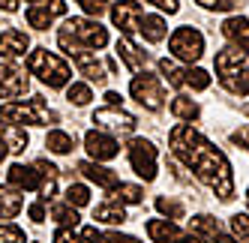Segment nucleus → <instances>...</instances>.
Wrapping results in <instances>:
<instances>
[{
	"label": "nucleus",
	"mask_w": 249,
	"mask_h": 243,
	"mask_svg": "<svg viewBox=\"0 0 249 243\" xmlns=\"http://www.w3.org/2000/svg\"><path fill=\"white\" fill-rule=\"evenodd\" d=\"M66 204H72V207H84V204H90V189L81 186V183H72L66 189Z\"/></svg>",
	"instance_id": "obj_33"
},
{
	"label": "nucleus",
	"mask_w": 249,
	"mask_h": 243,
	"mask_svg": "<svg viewBox=\"0 0 249 243\" xmlns=\"http://www.w3.org/2000/svg\"><path fill=\"white\" fill-rule=\"evenodd\" d=\"M222 36L228 42H234L240 48H249V18H240V15H234V18H228L222 27Z\"/></svg>",
	"instance_id": "obj_19"
},
{
	"label": "nucleus",
	"mask_w": 249,
	"mask_h": 243,
	"mask_svg": "<svg viewBox=\"0 0 249 243\" xmlns=\"http://www.w3.org/2000/svg\"><path fill=\"white\" fill-rule=\"evenodd\" d=\"M27 48H30L27 33H21V30H12V27L0 33V57H6V60H12V57H21Z\"/></svg>",
	"instance_id": "obj_17"
},
{
	"label": "nucleus",
	"mask_w": 249,
	"mask_h": 243,
	"mask_svg": "<svg viewBox=\"0 0 249 243\" xmlns=\"http://www.w3.org/2000/svg\"><path fill=\"white\" fill-rule=\"evenodd\" d=\"M141 195H144V192H141V186H135V183H117L111 189V198L120 201V204H138Z\"/></svg>",
	"instance_id": "obj_29"
},
{
	"label": "nucleus",
	"mask_w": 249,
	"mask_h": 243,
	"mask_svg": "<svg viewBox=\"0 0 249 243\" xmlns=\"http://www.w3.org/2000/svg\"><path fill=\"white\" fill-rule=\"evenodd\" d=\"M81 240H84V243H105L96 228H81Z\"/></svg>",
	"instance_id": "obj_44"
},
{
	"label": "nucleus",
	"mask_w": 249,
	"mask_h": 243,
	"mask_svg": "<svg viewBox=\"0 0 249 243\" xmlns=\"http://www.w3.org/2000/svg\"><path fill=\"white\" fill-rule=\"evenodd\" d=\"M21 192L18 189H6V186H0V219H12V216H18L21 213Z\"/></svg>",
	"instance_id": "obj_22"
},
{
	"label": "nucleus",
	"mask_w": 249,
	"mask_h": 243,
	"mask_svg": "<svg viewBox=\"0 0 249 243\" xmlns=\"http://www.w3.org/2000/svg\"><path fill=\"white\" fill-rule=\"evenodd\" d=\"M231 141H234V144H240V147H249V126L237 129L234 135H231Z\"/></svg>",
	"instance_id": "obj_45"
},
{
	"label": "nucleus",
	"mask_w": 249,
	"mask_h": 243,
	"mask_svg": "<svg viewBox=\"0 0 249 243\" xmlns=\"http://www.w3.org/2000/svg\"><path fill=\"white\" fill-rule=\"evenodd\" d=\"M171 114L177 120H189V123H192V120L198 117V105H195L189 96H174L171 99Z\"/></svg>",
	"instance_id": "obj_27"
},
{
	"label": "nucleus",
	"mask_w": 249,
	"mask_h": 243,
	"mask_svg": "<svg viewBox=\"0 0 249 243\" xmlns=\"http://www.w3.org/2000/svg\"><path fill=\"white\" fill-rule=\"evenodd\" d=\"M93 123H96L99 129L114 132V135H129V132L138 126V120H135L129 111H123L120 105H108V108L93 111Z\"/></svg>",
	"instance_id": "obj_9"
},
{
	"label": "nucleus",
	"mask_w": 249,
	"mask_h": 243,
	"mask_svg": "<svg viewBox=\"0 0 249 243\" xmlns=\"http://www.w3.org/2000/svg\"><path fill=\"white\" fill-rule=\"evenodd\" d=\"M6 180L15 189H39L42 186V174L36 171V165H33V168H27V165H12L6 171Z\"/></svg>",
	"instance_id": "obj_18"
},
{
	"label": "nucleus",
	"mask_w": 249,
	"mask_h": 243,
	"mask_svg": "<svg viewBox=\"0 0 249 243\" xmlns=\"http://www.w3.org/2000/svg\"><path fill=\"white\" fill-rule=\"evenodd\" d=\"M93 219L96 222H108V225H117V222H126V210H123V204L120 201H105L99 204L96 210H93Z\"/></svg>",
	"instance_id": "obj_25"
},
{
	"label": "nucleus",
	"mask_w": 249,
	"mask_h": 243,
	"mask_svg": "<svg viewBox=\"0 0 249 243\" xmlns=\"http://www.w3.org/2000/svg\"><path fill=\"white\" fill-rule=\"evenodd\" d=\"M57 42L60 48L66 51L69 57L75 51H90V48H105L108 45V30H105L99 21H90V18H69L60 33H57Z\"/></svg>",
	"instance_id": "obj_3"
},
{
	"label": "nucleus",
	"mask_w": 249,
	"mask_h": 243,
	"mask_svg": "<svg viewBox=\"0 0 249 243\" xmlns=\"http://www.w3.org/2000/svg\"><path fill=\"white\" fill-rule=\"evenodd\" d=\"M141 18H144V9H141L138 0H120V3L111 6V21H114V27H120L126 33V36H132L141 27Z\"/></svg>",
	"instance_id": "obj_10"
},
{
	"label": "nucleus",
	"mask_w": 249,
	"mask_h": 243,
	"mask_svg": "<svg viewBox=\"0 0 249 243\" xmlns=\"http://www.w3.org/2000/svg\"><path fill=\"white\" fill-rule=\"evenodd\" d=\"M213 66H216V75L228 93H234V96L249 93V51L246 48L240 45L222 48L216 60H213Z\"/></svg>",
	"instance_id": "obj_2"
},
{
	"label": "nucleus",
	"mask_w": 249,
	"mask_h": 243,
	"mask_svg": "<svg viewBox=\"0 0 249 243\" xmlns=\"http://www.w3.org/2000/svg\"><path fill=\"white\" fill-rule=\"evenodd\" d=\"M159 72L165 75V81L171 84V87H183L186 84V69H180L174 60H168V57H162L159 60Z\"/></svg>",
	"instance_id": "obj_28"
},
{
	"label": "nucleus",
	"mask_w": 249,
	"mask_h": 243,
	"mask_svg": "<svg viewBox=\"0 0 249 243\" xmlns=\"http://www.w3.org/2000/svg\"><path fill=\"white\" fill-rule=\"evenodd\" d=\"M246 114H249V105H246Z\"/></svg>",
	"instance_id": "obj_53"
},
{
	"label": "nucleus",
	"mask_w": 249,
	"mask_h": 243,
	"mask_svg": "<svg viewBox=\"0 0 249 243\" xmlns=\"http://www.w3.org/2000/svg\"><path fill=\"white\" fill-rule=\"evenodd\" d=\"M27 213H30V219H33V222H45V207H42V201L30 204V207H27Z\"/></svg>",
	"instance_id": "obj_43"
},
{
	"label": "nucleus",
	"mask_w": 249,
	"mask_h": 243,
	"mask_svg": "<svg viewBox=\"0 0 249 243\" xmlns=\"http://www.w3.org/2000/svg\"><path fill=\"white\" fill-rule=\"evenodd\" d=\"M0 120L6 123H30V126H42L45 120H54V114L45 111V99L33 96L30 102H6L0 108Z\"/></svg>",
	"instance_id": "obj_5"
},
{
	"label": "nucleus",
	"mask_w": 249,
	"mask_h": 243,
	"mask_svg": "<svg viewBox=\"0 0 249 243\" xmlns=\"http://www.w3.org/2000/svg\"><path fill=\"white\" fill-rule=\"evenodd\" d=\"M78 3H81V9H84L87 15H96V18H99L105 9H108V3H105V0H78Z\"/></svg>",
	"instance_id": "obj_38"
},
{
	"label": "nucleus",
	"mask_w": 249,
	"mask_h": 243,
	"mask_svg": "<svg viewBox=\"0 0 249 243\" xmlns=\"http://www.w3.org/2000/svg\"><path fill=\"white\" fill-rule=\"evenodd\" d=\"M78 171H81L87 180H93L96 186H102V189H114L117 186V174H114L111 168H102L99 162H81Z\"/></svg>",
	"instance_id": "obj_20"
},
{
	"label": "nucleus",
	"mask_w": 249,
	"mask_h": 243,
	"mask_svg": "<svg viewBox=\"0 0 249 243\" xmlns=\"http://www.w3.org/2000/svg\"><path fill=\"white\" fill-rule=\"evenodd\" d=\"M45 147H48L51 153H69V150L75 147V135L54 129V132H48V135H45Z\"/></svg>",
	"instance_id": "obj_26"
},
{
	"label": "nucleus",
	"mask_w": 249,
	"mask_h": 243,
	"mask_svg": "<svg viewBox=\"0 0 249 243\" xmlns=\"http://www.w3.org/2000/svg\"><path fill=\"white\" fill-rule=\"evenodd\" d=\"M9 153V147H6V141H3V138H0V162H3V156Z\"/></svg>",
	"instance_id": "obj_49"
},
{
	"label": "nucleus",
	"mask_w": 249,
	"mask_h": 243,
	"mask_svg": "<svg viewBox=\"0 0 249 243\" xmlns=\"http://www.w3.org/2000/svg\"><path fill=\"white\" fill-rule=\"evenodd\" d=\"M18 3H21V0H0V9H3V12H15Z\"/></svg>",
	"instance_id": "obj_46"
},
{
	"label": "nucleus",
	"mask_w": 249,
	"mask_h": 243,
	"mask_svg": "<svg viewBox=\"0 0 249 243\" xmlns=\"http://www.w3.org/2000/svg\"><path fill=\"white\" fill-rule=\"evenodd\" d=\"M216 243H237V240L231 237V234H225V231H219V234H216Z\"/></svg>",
	"instance_id": "obj_48"
},
{
	"label": "nucleus",
	"mask_w": 249,
	"mask_h": 243,
	"mask_svg": "<svg viewBox=\"0 0 249 243\" xmlns=\"http://www.w3.org/2000/svg\"><path fill=\"white\" fill-rule=\"evenodd\" d=\"M168 48H171V54L177 60L195 63V60H201V54H204V36L195 27H177L171 33V39H168Z\"/></svg>",
	"instance_id": "obj_6"
},
{
	"label": "nucleus",
	"mask_w": 249,
	"mask_h": 243,
	"mask_svg": "<svg viewBox=\"0 0 249 243\" xmlns=\"http://www.w3.org/2000/svg\"><path fill=\"white\" fill-rule=\"evenodd\" d=\"M27 69L33 75H39L42 84H48L51 90H60L69 84V78H72V69H69V63L63 57H57L54 51L48 48H33L30 57H27Z\"/></svg>",
	"instance_id": "obj_4"
},
{
	"label": "nucleus",
	"mask_w": 249,
	"mask_h": 243,
	"mask_svg": "<svg viewBox=\"0 0 249 243\" xmlns=\"http://www.w3.org/2000/svg\"><path fill=\"white\" fill-rule=\"evenodd\" d=\"M0 132H3V141H6V147H9L12 153H24V150H27L30 138H27L24 126H18V123H6V120H0Z\"/></svg>",
	"instance_id": "obj_21"
},
{
	"label": "nucleus",
	"mask_w": 249,
	"mask_h": 243,
	"mask_svg": "<svg viewBox=\"0 0 249 243\" xmlns=\"http://www.w3.org/2000/svg\"><path fill=\"white\" fill-rule=\"evenodd\" d=\"M183 243H204V240H201V237H195V234H192V237H186Z\"/></svg>",
	"instance_id": "obj_50"
},
{
	"label": "nucleus",
	"mask_w": 249,
	"mask_h": 243,
	"mask_svg": "<svg viewBox=\"0 0 249 243\" xmlns=\"http://www.w3.org/2000/svg\"><path fill=\"white\" fill-rule=\"evenodd\" d=\"M246 201H249V189H246Z\"/></svg>",
	"instance_id": "obj_52"
},
{
	"label": "nucleus",
	"mask_w": 249,
	"mask_h": 243,
	"mask_svg": "<svg viewBox=\"0 0 249 243\" xmlns=\"http://www.w3.org/2000/svg\"><path fill=\"white\" fill-rule=\"evenodd\" d=\"M75 66H78V72L87 78V81H96V84H105L108 81V66H105L99 57H96V51H75L72 54Z\"/></svg>",
	"instance_id": "obj_14"
},
{
	"label": "nucleus",
	"mask_w": 249,
	"mask_h": 243,
	"mask_svg": "<svg viewBox=\"0 0 249 243\" xmlns=\"http://www.w3.org/2000/svg\"><path fill=\"white\" fill-rule=\"evenodd\" d=\"M138 30L144 33V39H147V42H162V39H165V33H168L162 15H144Z\"/></svg>",
	"instance_id": "obj_24"
},
{
	"label": "nucleus",
	"mask_w": 249,
	"mask_h": 243,
	"mask_svg": "<svg viewBox=\"0 0 249 243\" xmlns=\"http://www.w3.org/2000/svg\"><path fill=\"white\" fill-rule=\"evenodd\" d=\"M66 99L72 102V105H87V102L93 99V93H90V87H87V84L75 81V84H69V87H66Z\"/></svg>",
	"instance_id": "obj_31"
},
{
	"label": "nucleus",
	"mask_w": 249,
	"mask_h": 243,
	"mask_svg": "<svg viewBox=\"0 0 249 243\" xmlns=\"http://www.w3.org/2000/svg\"><path fill=\"white\" fill-rule=\"evenodd\" d=\"M129 165L144 183L156 180V147L147 138H132L129 141Z\"/></svg>",
	"instance_id": "obj_8"
},
{
	"label": "nucleus",
	"mask_w": 249,
	"mask_h": 243,
	"mask_svg": "<svg viewBox=\"0 0 249 243\" xmlns=\"http://www.w3.org/2000/svg\"><path fill=\"white\" fill-rule=\"evenodd\" d=\"M147 3L159 6V9H162V12H168V15H174L177 9H180V3H177V0H147Z\"/></svg>",
	"instance_id": "obj_41"
},
{
	"label": "nucleus",
	"mask_w": 249,
	"mask_h": 243,
	"mask_svg": "<svg viewBox=\"0 0 249 243\" xmlns=\"http://www.w3.org/2000/svg\"><path fill=\"white\" fill-rule=\"evenodd\" d=\"M114 51H117V57L126 63V69H132V72H141L147 63H150V54L147 51H141L129 36H123V39H117V45H114Z\"/></svg>",
	"instance_id": "obj_15"
},
{
	"label": "nucleus",
	"mask_w": 249,
	"mask_h": 243,
	"mask_svg": "<svg viewBox=\"0 0 249 243\" xmlns=\"http://www.w3.org/2000/svg\"><path fill=\"white\" fill-rule=\"evenodd\" d=\"M144 228H147V234H150L153 243H183L186 240V234L177 228L171 219H150Z\"/></svg>",
	"instance_id": "obj_16"
},
{
	"label": "nucleus",
	"mask_w": 249,
	"mask_h": 243,
	"mask_svg": "<svg viewBox=\"0 0 249 243\" xmlns=\"http://www.w3.org/2000/svg\"><path fill=\"white\" fill-rule=\"evenodd\" d=\"M54 243H81V237L72 234V228H57L54 231Z\"/></svg>",
	"instance_id": "obj_39"
},
{
	"label": "nucleus",
	"mask_w": 249,
	"mask_h": 243,
	"mask_svg": "<svg viewBox=\"0 0 249 243\" xmlns=\"http://www.w3.org/2000/svg\"><path fill=\"white\" fill-rule=\"evenodd\" d=\"M105 102H108V105H120V93L108 90V93H105Z\"/></svg>",
	"instance_id": "obj_47"
},
{
	"label": "nucleus",
	"mask_w": 249,
	"mask_h": 243,
	"mask_svg": "<svg viewBox=\"0 0 249 243\" xmlns=\"http://www.w3.org/2000/svg\"><path fill=\"white\" fill-rule=\"evenodd\" d=\"M171 150L177 159H183L204 186H210L222 201L234 198V174H231V165L225 159V153L216 150L204 135H198L189 123H177L168 135Z\"/></svg>",
	"instance_id": "obj_1"
},
{
	"label": "nucleus",
	"mask_w": 249,
	"mask_h": 243,
	"mask_svg": "<svg viewBox=\"0 0 249 243\" xmlns=\"http://www.w3.org/2000/svg\"><path fill=\"white\" fill-rule=\"evenodd\" d=\"M63 12H66V0H39V3H33L27 9V24L36 30H48L51 21Z\"/></svg>",
	"instance_id": "obj_12"
},
{
	"label": "nucleus",
	"mask_w": 249,
	"mask_h": 243,
	"mask_svg": "<svg viewBox=\"0 0 249 243\" xmlns=\"http://www.w3.org/2000/svg\"><path fill=\"white\" fill-rule=\"evenodd\" d=\"M156 210L162 213V216H168L171 222H174V219H183V204H180V201H171V198H165V195L156 198Z\"/></svg>",
	"instance_id": "obj_32"
},
{
	"label": "nucleus",
	"mask_w": 249,
	"mask_h": 243,
	"mask_svg": "<svg viewBox=\"0 0 249 243\" xmlns=\"http://www.w3.org/2000/svg\"><path fill=\"white\" fill-rule=\"evenodd\" d=\"M195 3L204 9H213V12H234L240 6V0H195Z\"/></svg>",
	"instance_id": "obj_37"
},
{
	"label": "nucleus",
	"mask_w": 249,
	"mask_h": 243,
	"mask_svg": "<svg viewBox=\"0 0 249 243\" xmlns=\"http://www.w3.org/2000/svg\"><path fill=\"white\" fill-rule=\"evenodd\" d=\"M0 243H24V231L18 228V225L0 222Z\"/></svg>",
	"instance_id": "obj_36"
},
{
	"label": "nucleus",
	"mask_w": 249,
	"mask_h": 243,
	"mask_svg": "<svg viewBox=\"0 0 249 243\" xmlns=\"http://www.w3.org/2000/svg\"><path fill=\"white\" fill-rule=\"evenodd\" d=\"M27 87H30V78L24 75V69L12 66V63H0V96L3 99L24 96Z\"/></svg>",
	"instance_id": "obj_11"
},
{
	"label": "nucleus",
	"mask_w": 249,
	"mask_h": 243,
	"mask_svg": "<svg viewBox=\"0 0 249 243\" xmlns=\"http://www.w3.org/2000/svg\"><path fill=\"white\" fill-rule=\"evenodd\" d=\"M51 219L60 222L63 228H75V225H78V213H75L72 204H54V207H51Z\"/></svg>",
	"instance_id": "obj_30"
},
{
	"label": "nucleus",
	"mask_w": 249,
	"mask_h": 243,
	"mask_svg": "<svg viewBox=\"0 0 249 243\" xmlns=\"http://www.w3.org/2000/svg\"><path fill=\"white\" fill-rule=\"evenodd\" d=\"M231 231L237 243H249V213H234L231 216Z\"/></svg>",
	"instance_id": "obj_34"
},
{
	"label": "nucleus",
	"mask_w": 249,
	"mask_h": 243,
	"mask_svg": "<svg viewBox=\"0 0 249 243\" xmlns=\"http://www.w3.org/2000/svg\"><path fill=\"white\" fill-rule=\"evenodd\" d=\"M27 3H39V0H27Z\"/></svg>",
	"instance_id": "obj_51"
},
{
	"label": "nucleus",
	"mask_w": 249,
	"mask_h": 243,
	"mask_svg": "<svg viewBox=\"0 0 249 243\" xmlns=\"http://www.w3.org/2000/svg\"><path fill=\"white\" fill-rule=\"evenodd\" d=\"M129 93H132V99L138 102V105H144L147 111H159V108L165 105L162 81H159L156 75H150V72L135 75V78H132V84H129Z\"/></svg>",
	"instance_id": "obj_7"
},
{
	"label": "nucleus",
	"mask_w": 249,
	"mask_h": 243,
	"mask_svg": "<svg viewBox=\"0 0 249 243\" xmlns=\"http://www.w3.org/2000/svg\"><path fill=\"white\" fill-rule=\"evenodd\" d=\"M36 171H39L45 180H57V168L51 165V162H45V159H39V162H36Z\"/></svg>",
	"instance_id": "obj_40"
},
{
	"label": "nucleus",
	"mask_w": 249,
	"mask_h": 243,
	"mask_svg": "<svg viewBox=\"0 0 249 243\" xmlns=\"http://www.w3.org/2000/svg\"><path fill=\"white\" fill-rule=\"evenodd\" d=\"M189 231H192L195 237H201V240H216V234H219L222 228H219V222L213 219V216L201 213V216H192V219H189Z\"/></svg>",
	"instance_id": "obj_23"
},
{
	"label": "nucleus",
	"mask_w": 249,
	"mask_h": 243,
	"mask_svg": "<svg viewBox=\"0 0 249 243\" xmlns=\"http://www.w3.org/2000/svg\"><path fill=\"white\" fill-rule=\"evenodd\" d=\"M186 84L192 90H207L210 87V75L204 69H186Z\"/></svg>",
	"instance_id": "obj_35"
},
{
	"label": "nucleus",
	"mask_w": 249,
	"mask_h": 243,
	"mask_svg": "<svg viewBox=\"0 0 249 243\" xmlns=\"http://www.w3.org/2000/svg\"><path fill=\"white\" fill-rule=\"evenodd\" d=\"M84 147H87V153H90L96 162H108V159H114V156L120 153V144L108 132H99V129L84 135Z\"/></svg>",
	"instance_id": "obj_13"
},
{
	"label": "nucleus",
	"mask_w": 249,
	"mask_h": 243,
	"mask_svg": "<svg viewBox=\"0 0 249 243\" xmlns=\"http://www.w3.org/2000/svg\"><path fill=\"white\" fill-rule=\"evenodd\" d=\"M102 240L105 243H138V237H132V234H102Z\"/></svg>",
	"instance_id": "obj_42"
}]
</instances>
